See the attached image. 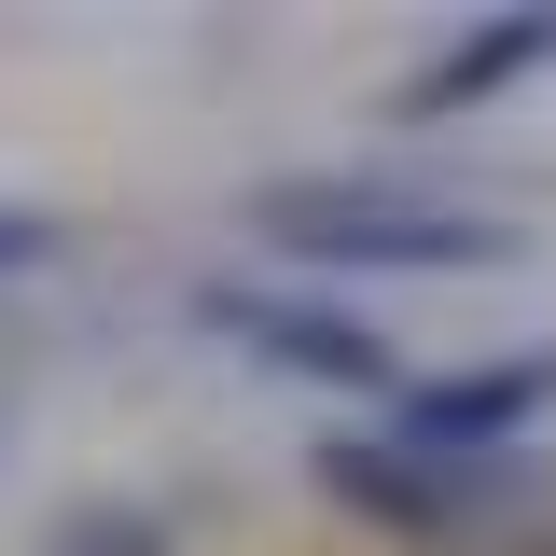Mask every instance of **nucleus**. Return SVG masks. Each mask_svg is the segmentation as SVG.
<instances>
[{
  "mask_svg": "<svg viewBox=\"0 0 556 556\" xmlns=\"http://www.w3.org/2000/svg\"><path fill=\"white\" fill-rule=\"evenodd\" d=\"M42 251H56V223H42V208H0V278L42 265Z\"/></svg>",
  "mask_w": 556,
  "mask_h": 556,
  "instance_id": "7",
  "label": "nucleus"
},
{
  "mask_svg": "<svg viewBox=\"0 0 556 556\" xmlns=\"http://www.w3.org/2000/svg\"><path fill=\"white\" fill-rule=\"evenodd\" d=\"M543 556H556V543H543Z\"/></svg>",
  "mask_w": 556,
  "mask_h": 556,
  "instance_id": "8",
  "label": "nucleus"
},
{
  "mask_svg": "<svg viewBox=\"0 0 556 556\" xmlns=\"http://www.w3.org/2000/svg\"><path fill=\"white\" fill-rule=\"evenodd\" d=\"M195 320H208L223 348H265V362H292V376H334V390H390V404H404V362H390V334H376V320H348V306L278 292V278H208Z\"/></svg>",
  "mask_w": 556,
  "mask_h": 556,
  "instance_id": "3",
  "label": "nucleus"
},
{
  "mask_svg": "<svg viewBox=\"0 0 556 556\" xmlns=\"http://www.w3.org/2000/svg\"><path fill=\"white\" fill-rule=\"evenodd\" d=\"M543 404H556V348H501V362H459V376H417L390 404V431L404 445H445V459H486L501 431H529Z\"/></svg>",
  "mask_w": 556,
  "mask_h": 556,
  "instance_id": "4",
  "label": "nucleus"
},
{
  "mask_svg": "<svg viewBox=\"0 0 556 556\" xmlns=\"http://www.w3.org/2000/svg\"><path fill=\"white\" fill-rule=\"evenodd\" d=\"M306 473H320V501H348L362 529H404V543H445L486 501H515V459H445V445H404V431H320Z\"/></svg>",
  "mask_w": 556,
  "mask_h": 556,
  "instance_id": "2",
  "label": "nucleus"
},
{
  "mask_svg": "<svg viewBox=\"0 0 556 556\" xmlns=\"http://www.w3.org/2000/svg\"><path fill=\"white\" fill-rule=\"evenodd\" d=\"M251 237L292 251V265H334V278H390V265H515V223L445 195H390V181H265L251 195Z\"/></svg>",
  "mask_w": 556,
  "mask_h": 556,
  "instance_id": "1",
  "label": "nucleus"
},
{
  "mask_svg": "<svg viewBox=\"0 0 556 556\" xmlns=\"http://www.w3.org/2000/svg\"><path fill=\"white\" fill-rule=\"evenodd\" d=\"M56 556H167V529H153V515H70Z\"/></svg>",
  "mask_w": 556,
  "mask_h": 556,
  "instance_id": "6",
  "label": "nucleus"
},
{
  "mask_svg": "<svg viewBox=\"0 0 556 556\" xmlns=\"http://www.w3.org/2000/svg\"><path fill=\"white\" fill-rule=\"evenodd\" d=\"M543 56H556V14H473L445 56H417L404 84H390V126H445V112H473L501 84H529Z\"/></svg>",
  "mask_w": 556,
  "mask_h": 556,
  "instance_id": "5",
  "label": "nucleus"
}]
</instances>
